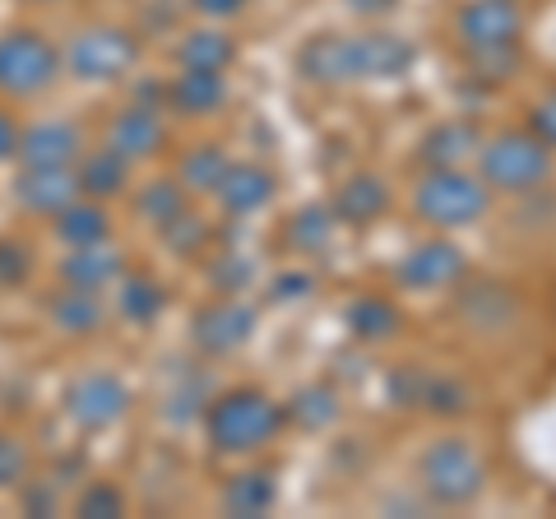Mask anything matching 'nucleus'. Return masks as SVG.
I'll return each instance as SVG.
<instances>
[{
  "label": "nucleus",
  "mask_w": 556,
  "mask_h": 519,
  "mask_svg": "<svg viewBox=\"0 0 556 519\" xmlns=\"http://www.w3.org/2000/svg\"><path fill=\"white\" fill-rule=\"evenodd\" d=\"M163 241H167V246L172 251H177V255H195L200 246H204V237H208V228H204V223L195 218V214H177V218H172V223H163Z\"/></svg>",
  "instance_id": "obj_32"
},
{
  "label": "nucleus",
  "mask_w": 556,
  "mask_h": 519,
  "mask_svg": "<svg viewBox=\"0 0 556 519\" xmlns=\"http://www.w3.org/2000/svg\"><path fill=\"white\" fill-rule=\"evenodd\" d=\"M228 167H232V159L223 153L218 144H195L181 159V167H177V181L190 190V195H214L218 190V181L228 177Z\"/></svg>",
  "instance_id": "obj_24"
},
{
  "label": "nucleus",
  "mask_w": 556,
  "mask_h": 519,
  "mask_svg": "<svg viewBox=\"0 0 556 519\" xmlns=\"http://www.w3.org/2000/svg\"><path fill=\"white\" fill-rule=\"evenodd\" d=\"M478 177L501 195H525L552 177V149L533 130H506L478 144Z\"/></svg>",
  "instance_id": "obj_5"
},
{
  "label": "nucleus",
  "mask_w": 556,
  "mask_h": 519,
  "mask_svg": "<svg viewBox=\"0 0 556 519\" xmlns=\"http://www.w3.org/2000/svg\"><path fill=\"white\" fill-rule=\"evenodd\" d=\"M247 0H190V10L208 14V20H228V14H237Z\"/></svg>",
  "instance_id": "obj_38"
},
{
  "label": "nucleus",
  "mask_w": 556,
  "mask_h": 519,
  "mask_svg": "<svg viewBox=\"0 0 556 519\" xmlns=\"http://www.w3.org/2000/svg\"><path fill=\"white\" fill-rule=\"evenodd\" d=\"M464 51H496V47H519L525 33V10L519 0H468L455 14Z\"/></svg>",
  "instance_id": "obj_9"
},
{
  "label": "nucleus",
  "mask_w": 556,
  "mask_h": 519,
  "mask_svg": "<svg viewBox=\"0 0 556 519\" xmlns=\"http://www.w3.org/2000/svg\"><path fill=\"white\" fill-rule=\"evenodd\" d=\"M56 237L65 241V246H93V241L112 237V218L93 195H79L56 214Z\"/></svg>",
  "instance_id": "obj_21"
},
{
  "label": "nucleus",
  "mask_w": 556,
  "mask_h": 519,
  "mask_svg": "<svg viewBox=\"0 0 556 519\" xmlns=\"http://www.w3.org/2000/svg\"><path fill=\"white\" fill-rule=\"evenodd\" d=\"M135 204H139V214H144L153 228H163V223H172L177 214L190 210V190L177 177H159V181H149L144 190H139Z\"/></svg>",
  "instance_id": "obj_26"
},
{
  "label": "nucleus",
  "mask_w": 556,
  "mask_h": 519,
  "mask_svg": "<svg viewBox=\"0 0 556 519\" xmlns=\"http://www.w3.org/2000/svg\"><path fill=\"white\" fill-rule=\"evenodd\" d=\"M529 130H533L547 149H556V89H547L543 98H533V107H529Z\"/></svg>",
  "instance_id": "obj_35"
},
{
  "label": "nucleus",
  "mask_w": 556,
  "mask_h": 519,
  "mask_svg": "<svg viewBox=\"0 0 556 519\" xmlns=\"http://www.w3.org/2000/svg\"><path fill=\"white\" fill-rule=\"evenodd\" d=\"M214 195H218V204H223L228 214L247 218V214L265 210V204L274 200V172L255 167V163H232V167H228V177L218 181Z\"/></svg>",
  "instance_id": "obj_15"
},
{
  "label": "nucleus",
  "mask_w": 556,
  "mask_h": 519,
  "mask_svg": "<svg viewBox=\"0 0 556 519\" xmlns=\"http://www.w3.org/2000/svg\"><path fill=\"white\" fill-rule=\"evenodd\" d=\"M24 167H75L84 159V135L70 121H33L20 130V153Z\"/></svg>",
  "instance_id": "obj_12"
},
{
  "label": "nucleus",
  "mask_w": 556,
  "mask_h": 519,
  "mask_svg": "<svg viewBox=\"0 0 556 519\" xmlns=\"http://www.w3.org/2000/svg\"><path fill=\"white\" fill-rule=\"evenodd\" d=\"M274 496H278V488H274V478L269 473H237V478H228V488H223V510L228 515H265L269 506H274Z\"/></svg>",
  "instance_id": "obj_25"
},
{
  "label": "nucleus",
  "mask_w": 556,
  "mask_h": 519,
  "mask_svg": "<svg viewBox=\"0 0 556 519\" xmlns=\"http://www.w3.org/2000/svg\"><path fill=\"white\" fill-rule=\"evenodd\" d=\"M417 488L437 506H473L486 492V464L468 441L441 436L417 455Z\"/></svg>",
  "instance_id": "obj_4"
},
{
  "label": "nucleus",
  "mask_w": 556,
  "mask_h": 519,
  "mask_svg": "<svg viewBox=\"0 0 556 519\" xmlns=\"http://www.w3.org/2000/svg\"><path fill=\"white\" fill-rule=\"evenodd\" d=\"M329 237H334V218L325 210H302L298 218H288V241L298 251H325Z\"/></svg>",
  "instance_id": "obj_30"
},
{
  "label": "nucleus",
  "mask_w": 556,
  "mask_h": 519,
  "mask_svg": "<svg viewBox=\"0 0 556 519\" xmlns=\"http://www.w3.org/2000/svg\"><path fill=\"white\" fill-rule=\"evenodd\" d=\"M126 274V260L112 241H93V246H70V255L61 260V279L65 283H79V288H108Z\"/></svg>",
  "instance_id": "obj_16"
},
{
  "label": "nucleus",
  "mask_w": 556,
  "mask_h": 519,
  "mask_svg": "<svg viewBox=\"0 0 556 519\" xmlns=\"http://www.w3.org/2000/svg\"><path fill=\"white\" fill-rule=\"evenodd\" d=\"M306 288H311V274H283V279L274 283V298L298 302V298H306Z\"/></svg>",
  "instance_id": "obj_37"
},
{
  "label": "nucleus",
  "mask_w": 556,
  "mask_h": 519,
  "mask_svg": "<svg viewBox=\"0 0 556 519\" xmlns=\"http://www.w3.org/2000/svg\"><path fill=\"white\" fill-rule=\"evenodd\" d=\"M223 98H228V79H223V71H190V65H181V75L172 79V89H167V102L181 116L218 112Z\"/></svg>",
  "instance_id": "obj_17"
},
{
  "label": "nucleus",
  "mask_w": 556,
  "mask_h": 519,
  "mask_svg": "<svg viewBox=\"0 0 556 519\" xmlns=\"http://www.w3.org/2000/svg\"><path fill=\"white\" fill-rule=\"evenodd\" d=\"M24 473H28V450L20 445V436L0 431V488H24Z\"/></svg>",
  "instance_id": "obj_33"
},
{
  "label": "nucleus",
  "mask_w": 556,
  "mask_h": 519,
  "mask_svg": "<svg viewBox=\"0 0 556 519\" xmlns=\"http://www.w3.org/2000/svg\"><path fill=\"white\" fill-rule=\"evenodd\" d=\"M14 153H20V126H14V116L0 107V163L14 159Z\"/></svg>",
  "instance_id": "obj_36"
},
{
  "label": "nucleus",
  "mask_w": 556,
  "mask_h": 519,
  "mask_svg": "<svg viewBox=\"0 0 556 519\" xmlns=\"http://www.w3.org/2000/svg\"><path fill=\"white\" fill-rule=\"evenodd\" d=\"M79 190L84 195H93V200H108V195H121L126 190V181H130V163L121 159L116 149H93V153H84L79 159Z\"/></svg>",
  "instance_id": "obj_22"
},
{
  "label": "nucleus",
  "mask_w": 556,
  "mask_h": 519,
  "mask_svg": "<svg viewBox=\"0 0 556 519\" xmlns=\"http://www.w3.org/2000/svg\"><path fill=\"white\" fill-rule=\"evenodd\" d=\"M343 5L353 14H362V20H380V14H390L399 0H343Z\"/></svg>",
  "instance_id": "obj_39"
},
{
  "label": "nucleus",
  "mask_w": 556,
  "mask_h": 519,
  "mask_svg": "<svg viewBox=\"0 0 556 519\" xmlns=\"http://www.w3.org/2000/svg\"><path fill=\"white\" fill-rule=\"evenodd\" d=\"M464 251L450 246V241H427V246H413L399 265V279L404 288H450L464 279Z\"/></svg>",
  "instance_id": "obj_14"
},
{
  "label": "nucleus",
  "mask_w": 556,
  "mask_h": 519,
  "mask_svg": "<svg viewBox=\"0 0 556 519\" xmlns=\"http://www.w3.org/2000/svg\"><path fill=\"white\" fill-rule=\"evenodd\" d=\"M116 302H121V316H126V320L149 325L163 311L167 292H163V283L153 279V274H130V279H121V298Z\"/></svg>",
  "instance_id": "obj_27"
},
{
  "label": "nucleus",
  "mask_w": 556,
  "mask_h": 519,
  "mask_svg": "<svg viewBox=\"0 0 556 519\" xmlns=\"http://www.w3.org/2000/svg\"><path fill=\"white\" fill-rule=\"evenodd\" d=\"M232 56H237V42L223 28H190L177 47V61L190 65V71H228Z\"/></svg>",
  "instance_id": "obj_23"
},
{
  "label": "nucleus",
  "mask_w": 556,
  "mask_h": 519,
  "mask_svg": "<svg viewBox=\"0 0 556 519\" xmlns=\"http://www.w3.org/2000/svg\"><path fill=\"white\" fill-rule=\"evenodd\" d=\"M283 422H288V413L278 408V400H269L255 385L223 390L204 408V431L218 455H255V450H265L283 431Z\"/></svg>",
  "instance_id": "obj_2"
},
{
  "label": "nucleus",
  "mask_w": 556,
  "mask_h": 519,
  "mask_svg": "<svg viewBox=\"0 0 556 519\" xmlns=\"http://www.w3.org/2000/svg\"><path fill=\"white\" fill-rule=\"evenodd\" d=\"M75 515H84V519H112V515H126V496H121L112 482H93V488H84L79 496H75Z\"/></svg>",
  "instance_id": "obj_31"
},
{
  "label": "nucleus",
  "mask_w": 556,
  "mask_h": 519,
  "mask_svg": "<svg viewBox=\"0 0 556 519\" xmlns=\"http://www.w3.org/2000/svg\"><path fill=\"white\" fill-rule=\"evenodd\" d=\"M492 210V186L464 167H427L413 186V214L431 228H468Z\"/></svg>",
  "instance_id": "obj_3"
},
{
  "label": "nucleus",
  "mask_w": 556,
  "mask_h": 519,
  "mask_svg": "<svg viewBox=\"0 0 556 519\" xmlns=\"http://www.w3.org/2000/svg\"><path fill=\"white\" fill-rule=\"evenodd\" d=\"M47 320L56 325L61 334H93L102 325V302H98V288H79V283H65L56 298L47 302Z\"/></svg>",
  "instance_id": "obj_18"
},
{
  "label": "nucleus",
  "mask_w": 556,
  "mask_h": 519,
  "mask_svg": "<svg viewBox=\"0 0 556 519\" xmlns=\"http://www.w3.org/2000/svg\"><path fill=\"white\" fill-rule=\"evenodd\" d=\"M130 408V390L126 380L112 371H84L65 385V418L84 427V431H108L126 418Z\"/></svg>",
  "instance_id": "obj_8"
},
{
  "label": "nucleus",
  "mask_w": 556,
  "mask_h": 519,
  "mask_svg": "<svg viewBox=\"0 0 556 519\" xmlns=\"http://www.w3.org/2000/svg\"><path fill=\"white\" fill-rule=\"evenodd\" d=\"M251 330H255V311L241 306V302H232V298L200 306L195 320H190V339H195V349L208 353V357L237 353L241 343L251 339Z\"/></svg>",
  "instance_id": "obj_10"
},
{
  "label": "nucleus",
  "mask_w": 556,
  "mask_h": 519,
  "mask_svg": "<svg viewBox=\"0 0 556 519\" xmlns=\"http://www.w3.org/2000/svg\"><path fill=\"white\" fill-rule=\"evenodd\" d=\"M33 5H42V0H33Z\"/></svg>",
  "instance_id": "obj_40"
},
{
  "label": "nucleus",
  "mask_w": 556,
  "mask_h": 519,
  "mask_svg": "<svg viewBox=\"0 0 556 519\" xmlns=\"http://www.w3.org/2000/svg\"><path fill=\"white\" fill-rule=\"evenodd\" d=\"M298 71L316 84L399 79L413 71V42L399 33H320L298 51Z\"/></svg>",
  "instance_id": "obj_1"
},
{
  "label": "nucleus",
  "mask_w": 556,
  "mask_h": 519,
  "mask_svg": "<svg viewBox=\"0 0 556 519\" xmlns=\"http://www.w3.org/2000/svg\"><path fill=\"white\" fill-rule=\"evenodd\" d=\"M386 210H390V186L371 177V172L348 177L334 195V218H343V223H376Z\"/></svg>",
  "instance_id": "obj_19"
},
{
  "label": "nucleus",
  "mask_w": 556,
  "mask_h": 519,
  "mask_svg": "<svg viewBox=\"0 0 556 519\" xmlns=\"http://www.w3.org/2000/svg\"><path fill=\"white\" fill-rule=\"evenodd\" d=\"M33 274V251L24 241H0V288H14Z\"/></svg>",
  "instance_id": "obj_34"
},
{
  "label": "nucleus",
  "mask_w": 556,
  "mask_h": 519,
  "mask_svg": "<svg viewBox=\"0 0 556 519\" xmlns=\"http://www.w3.org/2000/svg\"><path fill=\"white\" fill-rule=\"evenodd\" d=\"M292 422H302V427H329L339 418V400H334V390H325V385H306V390H298L292 394V404L283 408Z\"/></svg>",
  "instance_id": "obj_29"
},
{
  "label": "nucleus",
  "mask_w": 556,
  "mask_h": 519,
  "mask_svg": "<svg viewBox=\"0 0 556 519\" xmlns=\"http://www.w3.org/2000/svg\"><path fill=\"white\" fill-rule=\"evenodd\" d=\"M65 71L84 79V84H112L121 75L135 71L139 61V38L130 28H116V24H98V28H79L75 42L65 47Z\"/></svg>",
  "instance_id": "obj_7"
},
{
  "label": "nucleus",
  "mask_w": 556,
  "mask_h": 519,
  "mask_svg": "<svg viewBox=\"0 0 556 519\" xmlns=\"http://www.w3.org/2000/svg\"><path fill=\"white\" fill-rule=\"evenodd\" d=\"M79 177L70 167H24L20 181H14V200L33 214H51L56 218L70 200H79Z\"/></svg>",
  "instance_id": "obj_13"
},
{
  "label": "nucleus",
  "mask_w": 556,
  "mask_h": 519,
  "mask_svg": "<svg viewBox=\"0 0 556 519\" xmlns=\"http://www.w3.org/2000/svg\"><path fill=\"white\" fill-rule=\"evenodd\" d=\"M163 140H167V126H163V112L153 107V102H130V107H121L108 121V135H102V144L116 149L126 163L153 159V153L163 149Z\"/></svg>",
  "instance_id": "obj_11"
},
{
  "label": "nucleus",
  "mask_w": 556,
  "mask_h": 519,
  "mask_svg": "<svg viewBox=\"0 0 556 519\" xmlns=\"http://www.w3.org/2000/svg\"><path fill=\"white\" fill-rule=\"evenodd\" d=\"M348 330H353L357 339H390L399 330V311L386 302V298H357L353 306H348Z\"/></svg>",
  "instance_id": "obj_28"
},
{
  "label": "nucleus",
  "mask_w": 556,
  "mask_h": 519,
  "mask_svg": "<svg viewBox=\"0 0 556 519\" xmlns=\"http://www.w3.org/2000/svg\"><path fill=\"white\" fill-rule=\"evenodd\" d=\"M61 51L38 28H5L0 33V93L38 98L61 75Z\"/></svg>",
  "instance_id": "obj_6"
},
{
  "label": "nucleus",
  "mask_w": 556,
  "mask_h": 519,
  "mask_svg": "<svg viewBox=\"0 0 556 519\" xmlns=\"http://www.w3.org/2000/svg\"><path fill=\"white\" fill-rule=\"evenodd\" d=\"M478 144H482L478 126H468V121H441L422 140V163L427 167H464V159L478 153Z\"/></svg>",
  "instance_id": "obj_20"
}]
</instances>
